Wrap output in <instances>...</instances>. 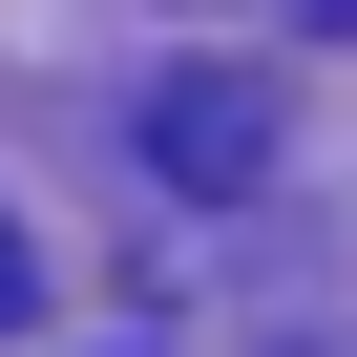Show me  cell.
Listing matches in <instances>:
<instances>
[{
  "instance_id": "obj_1",
  "label": "cell",
  "mask_w": 357,
  "mask_h": 357,
  "mask_svg": "<svg viewBox=\"0 0 357 357\" xmlns=\"http://www.w3.org/2000/svg\"><path fill=\"white\" fill-rule=\"evenodd\" d=\"M147 168H168V190H252V168H273V84L168 63V84H147Z\"/></svg>"
},
{
  "instance_id": "obj_2",
  "label": "cell",
  "mask_w": 357,
  "mask_h": 357,
  "mask_svg": "<svg viewBox=\"0 0 357 357\" xmlns=\"http://www.w3.org/2000/svg\"><path fill=\"white\" fill-rule=\"evenodd\" d=\"M22 273H43V252H22V211H0V315H22Z\"/></svg>"
}]
</instances>
